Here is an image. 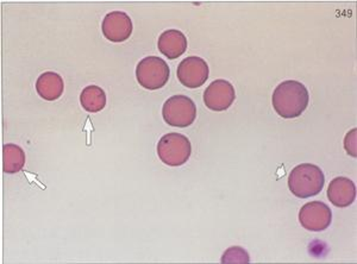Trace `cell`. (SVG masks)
Here are the masks:
<instances>
[{
  "mask_svg": "<svg viewBox=\"0 0 357 264\" xmlns=\"http://www.w3.org/2000/svg\"><path fill=\"white\" fill-rule=\"evenodd\" d=\"M250 258L248 252L240 247H232L224 252L222 263H249Z\"/></svg>",
  "mask_w": 357,
  "mask_h": 264,
  "instance_id": "9a60e30c",
  "label": "cell"
},
{
  "mask_svg": "<svg viewBox=\"0 0 357 264\" xmlns=\"http://www.w3.org/2000/svg\"><path fill=\"white\" fill-rule=\"evenodd\" d=\"M356 134L357 130L356 129H353V130L349 131L347 136H345L344 139V148L347 153L350 155V156H353V157H356Z\"/></svg>",
  "mask_w": 357,
  "mask_h": 264,
  "instance_id": "2e32d148",
  "label": "cell"
},
{
  "mask_svg": "<svg viewBox=\"0 0 357 264\" xmlns=\"http://www.w3.org/2000/svg\"><path fill=\"white\" fill-rule=\"evenodd\" d=\"M171 70L167 62L161 57L148 56L139 62L136 68V77L139 85L146 90L162 88L169 80Z\"/></svg>",
  "mask_w": 357,
  "mask_h": 264,
  "instance_id": "277c9868",
  "label": "cell"
},
{
  "mask_svg": "<svg viewBox=\"0 0 357 264\" xmlns=\"http://www.w3.org/2000/svg\"><path fill=\"white\" fill-rule=\"evenodd\" d=\"M324 183L323 171L311 163L296 166L289 176V191L301 199H307L319 194L324 187Z\"/></svg>",
  "mask_w": 357,
  "mask_h": 264,
  "instance_id": "7a4b0ae2",
  "label": "cell"
},
{
  "mask_svg": "<svg viewBox=\"0 0 357 264\" xmlns=\"http://www.w3.org/2000/svg\"><path fill=\"white\" fill-rule=\"evenodd\" d=\"M165 122L175 127H187L197 118V107L191 98L174 95L169 98L162 109Z\"/></svg>",
  "mask_w": 357,
  "mask_h": 264,
  "instance_id": "5b68a950",
  "label": "cell"
},
{
  "mask_svg": "<svg viewBox=\"0 0 357 264\" xmlns=\"http://www.w3.org/2000/svg\"><path fill=\"white\" fill-rule=\"evenodd\" d=\"M328 198L336 208H348L356 198L355 183L348 178L338 176L330 183L328 188Z\"/></svg>",
  "mask_w": 357,
  "mask_h": 264,
  "instance_id": "30bf717a",
  "label": "cell"
},
{
  "mask_svg": "<svg viewBox=\"0 0 357 264\" xmlns=\"http://www.w3.org/2000/svg\"><path fill=\"white\" fill-rule=\"evenodd\" d=\"M25 164V154L21 146L5 144L3 148V169L8 174L21 171Z\"/></svg>",
  "mask_w": 357,
  "mask_h": 264,
  "instance_id": "5bb4252c",
  "label": "cell"
},
{
  "mask_svg": "<svg viewBox=\"0 0 357 264\" xmlns=\"http://www.w3.org/2000/svg\"><path fill=\"white\" fill-rule=\"evenodd\" d=\"M82 106L89 114H97L106 105V94L96 85L87 86L80 94Z\"/></svg>",
  "mask_w": 357,
  "mask_h": 264,
  "instance_id": "4fadbf2b",
  "label": "cell"
},
{
  "mask_svg": "<svg viewBox=\"0 0 357 264\" xmlns=\"http://www.w3.org/2000/svg\"><path fill=\"white\" fill-rule=\"evenodd\" d=\"M178 79L185 87L198 88L208 79V65L198 56L186 57L178 67Z\"/></svg>",
  "mask_w": 357,
  "mask_h": 264,
  "instance_id": "52a82bcc",
  "label": "cell"
},
{
  "mask_svg": "<svg viewBox=\"0 0 357 264\" xmlns=\"http://www.w3.org/2000/svg\"><path fill=\"white\" fill-rule=\"evenodd\" d=\"M272 100L273 107L280 117L296 118L307 109L309 91L301 82L287 80L276 87Z\"/></svg>",
  "mask_w": 357,
  "mask_h": 264,
  "instance_id": "6da1fadb",
  "label": "cell"
},
{
  "mask_svg": "<svg viewBox=\"0 0 357 264\" xmlns=\"http://www.w3.org/2000/svg\"><path fill=\"white\" fill-rule=\"evenodd\" d=\"M102 30L106 40L114 43H121L131 36L132 22L126 13L114 11L106 15L102 21Z\"/></svg>",
  "mask_w": 357,
  "mask_h": 264,
  "instance_id": "9c48e42d",
  "label": "cell"
},
{
  "mask_svg": "<svg viewBox=\"0 0 357 264\" xmlns=\"http://www.w3.org/2000/svg\"><path fill=\"white\" fill-rule=\"evenodd\" d=\"M158 50L168 57L169 60H175L181 56L187 49V38L178 30H167L160 36L158 42Z\"/></svg>",
  "mask_w": 357,
  "mask_h": 264,
  "instance_id": "8fae6325",
  "label": "cell"
},
{
  "mask_svg": "<svg viewBox=\"0 0 357 264\" xmlns=\"http://www.w3.org/2000/svg\"><path fill=\"white\" fill-rule=\"evenodd\" d=\"M65 90L62 77L54 72H45L36 81L37 94L47 102H54L61 97Z\"/></svg>",
  "mask_w": 357,
  "mask_h": 264,
  "instance_id": "7c38bea8",
  "label": "cell"
},
{
  "mask_svg": "<svg viewBox=\"0 0 357 264\" xmlns=\"http://www.w3.org/2000/svg\"><path fill=\"white\" fill-rule=\"evenodd\" d=\"M235 98L234 86L223 79L212 82L204 92L205 105L215 112L227 110L235 102Z\"/></svg>",
  "mask_w": 357,
  "mask_h": 264,
  "instance_id": "ba28073f",
  "label": "cell"
},
{
  "mask_svg": "<svg viewBox=\"0 0 357 264\" xmlns=\"http://www.w3.org/2000/svg\"><path fill=\"white\" fill-rule=\"evenodd\" d=\"M192 146L185 134L172 132L163 136L158 143V155L160 160L169 167H180L191 156Z\"/></svg>",
  "mask_w": 357,
  "mask_h": 264,
  "instance_id": "3957f363",
  "label": "cell"
},
{
  "mask_svg": "<svg viewBox=\"0 0 357 264\" xmlns=\"http://www.w3.org/2000/svg\"><path fill=\"white\" fill-rule=\"evenodd\" d=\"M333 213L329 206L321 201H312L303 206L299 212L301 226L309 231H324L331 225Z\"/></svg>",
  "mask_w": 357,
  "mask_h": 264,
  "instance_id": "8992f818",
  "label": "cell"
}]
</instances>
